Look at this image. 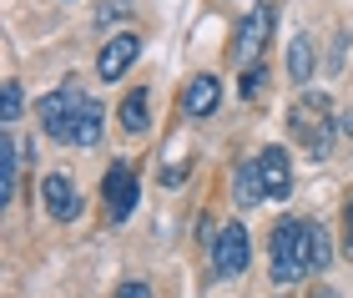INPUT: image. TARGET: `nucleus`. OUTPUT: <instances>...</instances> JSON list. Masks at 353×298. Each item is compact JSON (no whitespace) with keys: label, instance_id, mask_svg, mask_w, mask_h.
Instances as JSON below:
<instances>
[{"label":"nucleus","instance_id":"nucleus-1","mask_svg":"<svg viewBox=\"0 0 353 298\" xmlns=\"http://www.w3.org/2000/svg\"><path fill=\"white\" fill-rule=\"evenodd\" d=\"M268 263L278 284H298L313 273V223L308 217H283L268 238Z\"/></svg>","mask_w":353,"mask_h":298},{"label":"nucleus","instance_id":"nucleus-2","mask_svg":"<svg viewBox=\"0 0 353 298\" xmlns=\"http://www.w3.org/2000/svg\"><path fill=\"white\" fill-rule=\"evenodd\" d=\"M288 132L293 142L308 152V157H328L333 152V137H339V117H333V101L323 91H303L288 112Z\"/></svg>","mask_w":353,"mask_h":298},{"label":"nucleus","instance_id":"nucleus-3","mask_svg":"<svg viewBox=\"0 0 353 298\" xmlns=\"http://www.w3.org/2000/svg\"><path fill=\"white\" fill-rule=\"evenodd\" d=\"M81 101H86V91L81 81H66V86H56L51 97H41L36 101V117H41V127L51 142H76V117H81Z\"/></svg>","mask_w":353,"mask_h":298},{"label":"nucleus","instance_id":"nucleus-4","mask_svg":"<svg viewBox=\"0 0 353 298\" xmlns=\"http://www.w3.org/2000/svg\"><path fill=\"white\" fill-rule=\"evenodd\" d=\"M272 30H278V6H252L243 21H237V36H232V66L252 71L263 56V46L272 41Z\"/></svg>","mask_w":353,"mask_h":298},{"label":"nucleus","instance_id":"nucleus-5","mask_svg":"<svg viewBox=\"0 0 353 298\" xmlns=\"http://www.w3.org/2000/svg\"><path fill=\"white\" fill-rule=\"evenodd\" d=\"M248 258H252L248 228H243V223H228V228L212 238V273H217V278H237V273H248Z\"/></svg>","mask_w":353,"mask_h":298},{"label":"nucleus","instance_id":"nucleus-6","mask_svg":"<svg viewBox=\"0 0 353 298\" xmlns=\"http://www.w3.org/2000/svg\"><path fill=\"white\" fill-rule=\"evenodd\" d=\"M101 197H106L111 223H126V217L137 212V167L132 162H111L106 182H101Z\"/></svg>","mask_w":353,"mask_h":298},{"label":"nucleus","instance_id":"nucleus-7","mask_svg":"<svg viewBox=\"0 0 353 298\" xmlns=\"http://www.w3.org/2000/svg\"><path fill=\"white\" fill-rule=\"evenodd\" d=\"M258 177H263V192H268L272 202H288V197H293V162H288V152H283L278 142L258 152Z\"/></svg>","mask_w":353,"mask_h":298},{"label":"nucleus","instance_id":"nucleus-8","mask_svg":"<svg viewBox=\"0 0 353 298\" xmlns=\"http://www.w3.org/2000/svg\"><path fill=\"white\" fill-rule=\"evenodd\" d=\"M141 56V41L132 36V30H117L106 46H101V61H96V76L101 81H121L126 71H132V61Z\"/></svg>","mask_w":353,"mask_h":298},{"label":"nucleus","instance_id":"nucleus-9","mask_svg":"<svg viewBox=\"0 0 353 298\" xmlns=\"http://www.w3.org/2000/svg\"><path fill=\"white\" fill-rule=\"evenodd\" d=\"M41 202H46V212H51L56 223H71V217H81V192H76L71 177H61V172H51V177L41 182Z\"/></svg>","mask_w":353,"mask_h":298},{"label":"nucleus","instance_id":"nucleus-10","mask_svg":"<svg viewBox=\"0 0 353 298\" xmlns=\"http://www.w3.org/2000/svg\"><path fill=\"white\" fill-rule=\"evenodd\" d=\"M217 101H222V86H217V76H192L187 91H182V112L187 117H212L217 112Z\"/></svg>","mask_w":353,"mask_h":298},{"label":"nucleus","instance_id":"nucleus-11","mask_svg":"<svg viewBox=\"0 0 353 298\" xmlns=\"http://www.w3.org/2000/svg\"><path fill=\"white\" fill-rule=\"evenodd\" d=\"M101 137H106V106L96 97H86L81 101V117H76V142L71 147H96Z\"/></svg>","mask_w":353,"mask_h":298},{"label":"nucleus","instance_id":"nucleus-12","mask_svg":"<svg viewBox=\"0 0 353 298\" xmlns=\"http://www.w3.org/2000/svg\"><path fill=\"white\" fill-rule=\"evenodd\" d=\"M15 177H21V147H15V137L6 132L0 137V208L15 202Z\"/></svg>","mask_w":353,"mask_h":298},{"label":"nucleus","instance_id":"nucleus-13","mask_svg":"<svg viewBox=\"0 0 353 298\" xmlns=\"http://www.w3.org/2000/svg\"><path fill=\"white\" fill-rule=\"evenodd\" d=\"M313 61H318L313 36H293V46H288V76H293V86L313 81Z\"/></svg>","mask_w":353,"mask_h":298},{"label":"nucleus","instance_id":"nucleus-14","mask_svg":"<svg viewBox=\"0 0 353 298\" xmlns=\"http://www.w3.org/2000/svg\"><path fill=\"white\" fill-rule=\"evenodd\" d=\"M117 121H121V132H132V137H141V132L152 127V117H147V86H132V91H126Z\"/></svg>","mask_w":353,"mask_h":298},{"label":"nucleus","instance_id":"nucleus-15","mask_svg":"<svg viewBox=\"0 0 353 298\" xmlns=\"http://www.w3.org/2000/svg\"><path fill=\"white\" fill-rule=\"evenodd\" d=\"M232 192H237V208H252V202H263V177H258V157L252 162H237V177H232Z\"/></svg>","mask_w":353,"mask_h":298},{"label":"nucleus","instance_id":"nucleus-16","mask_svg":"<svg viewBox=\"0 0 353 298\" xmlns=\"http://www.w3.org/2000/svg\"><path fill=\"white\" fill-rule=\"evenodd\" d=\"M21 106H26V97H21V81H6V86H0V121H6V127H15Z\"/></svg>","mask_w":353,"mask_h":298},{"label":"nucleus","instance_id":"nucleus-17","mask_svg":"<svg viewBox=\"0 0 353 298\" xmlns=\"http://www.w3.org/2000/svg\"><path fill=\"white\" fill-rule=\"evenodd\" d=\"M333 263V243H328V228L323 223H313V273H323Z\"/></svg>","mask_w":353,"mask_h":298},{"label":"nucleus","instance_id":"nucleus-18","mask_svg":"<svg viewBox=\"0 0 353 298\" xmlns=\"http://www.w3.org/2000/svg\"><path fill=\"white\" fill-rule=\"evenodd\" d=\"M263 86H268V71H263V66L243 71V97H248V101H252V97H263Z\"/></svg>","mask_w":353,"mask_h":298},{"label":"nucleus","instance_id":"nucleus-19","mask_svg":"<svg viewBox=\"0 0 353 298\" xmlns=\"http://www.w3.org/2000/svg\"><path fill=\"white\" fill-rule=\"evenodd\" d=\"M126 15H132V0H106L96 21H101V26H111V21H126Z\"/></svg>","mask_w":353,"mask_h":298},{"label":"nucleus","instance_id":"nucleus-20","mask_svg":"<svg viewBox=\"0 0 353 298\" xmlns=\"http://www.w3.org/2000/svg\"><path fill=\"white\" fill-rule=\"evenodd\" d=\"M162 182H167V187H182V182H187V162H172V167L162 172Z\"/></svg>","mask_w":353,"mask_h":298},{"label":"nucleus","instance_id":"nucleus-21","mask_svg":"<svg viewBox=\"0 0 353 298\" xmlns=\"http://www.w3.org/2000/svg\"><path fill=\"white\" fill-rule=\"evenodd\" d=\"M343 248L353 253V197H348V208H343Z\"/></svg>","mask_w":353,"mask_h":298},{"label":"nucleus","instance_id":"nucleus-22","mask_svg":"<svg viewBox=\"0 0 353 298\" xmlns=\"http://www.w3.org/2000/svg\"><path fill=\"white\" fill-rule=\"evenodd\" d=\"M117 298H147V284H126V288H121Z\"/></svg>","mask_w":353,"mask_h":298}]
</instances>
